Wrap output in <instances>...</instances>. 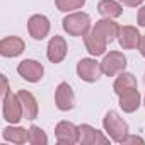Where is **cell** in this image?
Masks as SVG:
<instances>
[{"label":"cell","instance_id":"cell-1","mask_svg":"<svg viewBox=\"0 0 145 145\" xmlns=\"http://www.w3.org/2000/svg\"><path fill=\"white\" fill-rule=\"evenodd\" d=\"M103 126H104V131L108 133V137L114 143H121L126 138V135L130 133L128 123L116 111H108L106 113V116L103 120Z\"/></svg>","mask_w":145,"mask_h":145},{"label":"cell","instance_id":"cell-2","mask_svg":"<svg viewBox=\"0 0 145 145\" xmlns=\"http://www.w3.org/2000/svg\"><path fill=\"white\" fill-rule=\"evenodd\" d=\"M61 26L70 36H86V33L91 29V17L86 12H70L63 17Z\"/></svg>","mask_w":145,"mask_h":145},{"label":"cell","instance_id":"cell-3","mask_svg":"<svg viewBox=\"0 0 145 145\" xmlns=\"http://www.w3.org/2000/svg\"><path fill=\"white\" fill-rule=\"evenodd\" d=\"M2 114H4V120L9 121L10 125H17L24 118L22 103H21V99H19L17 94H14V92L9 91L4 96V101H2Z\"/></svg>","mask_w":145,"mask_h":145},{"label":"cell","instance_id":"cell-4","mask_svg":"<svg viewBox=\"0 0 145 145\" xmlns=\"http://www.w3.org/2000/svg\"><path fill=\"white\" fill-rule=\"evenodd\" d=\"M55 137L61 145H75L80 143V128L70 121H60L55 128Z\"/></svg>","mask_w":145,"mask_h":145},{"label":"cell","instance_id":"cell-5","mask_svg":"<svg viewBox=\"0 0 145 145\" xmlns=\"http://www.w3.org/2000/svg\"><path fill=\"white\" fill-rule=\"evenodd\" d=\"M101 67H103V74L104 75L114 77V75L121 74V72H125L126 56L121 51H109L108 55H104V58L101 61Z\"/></svg>","mask_w":145,"mask_h":145},{"label":"cell","instance_id":"cell-6","mask_svg":"<svg viewBox=\"0 0 145 145\" xmlns=\"http://www.w3.org/2000/svg\"><path fill=\"white\" fill-rule=\"evenodd\" d=\"M77 75L84 82H97L103 75V67L94 58H82L77 63Z\"/></svg>","mask_w":145,"mask_h":145},{"label":"cell","instance_id":"cell-7","mask_svg":"<svg viewBox=\"0 0 145 145\" xmlns=\"http://www.w3.org/2000/svg\"><path fill=\"white\" fill-rule=\"evenodd\" d=\"M17 74H19L24 80L36 84V82H39V80L43 79L44 67H43L38 60H29V58H27V60H22V61L19 63Z\"/></svg>","mask_w":145,"mask_h":145},{"label":"cell","instance_id":"cell-8","mask_svg":"<svg viewBox=\"0 0 145 145\" xmlns=\"http://www.w3.org/2000/svg\"><path fill=\"white\" fill-rule=\"evenodd\" d=\"M50 27H51L50 26V21L43 14H34L27 21V33H29V36L33 39H38V41L39 39H44L48 36Z\"/></svg>","mask_w":145,"mask_h":145},{"label":"cell","instance_id":"cell-9","mask_svg":"<svg viewBox=\"0 0 145 145\" xmlns=\"http://www.w3.org/2000/svg\"><path fill=\"white\" fill-rule=\"evenodd\" d=\"M55 104L60 111H70L75 106V94L67 82H61L55 92Z\"/></svg>","mask_w":145,"mask_h":145},{"label":"cell","instance_id":"cell-10","mask_svg":"<svg viewBox=\"0 0 145 145\" xmlns=\"http://www.w3.org/2000/svg\"><path fill=\"white\" fill-rule=\"evenodd\" d=\"M67 51H68V46H67V41L61 38V36H53L48 43V48H46V56L51 63H60L65 60L67 56Z\"/></svg>","mask_w":145,"mask_h":145},{"label":"cell","instance_id":"cell-11","mask_svg":"<svg viewBox=\"0 0 145 145\" xmlns=\"http://www.w3.org/2000/svg\"><path fill=\"white\" fill-rule=\"evenodd\" d=\"M92 29H94L97 34H101V36L106 39V43H113V41L118 38L121 26H120L118 22H114L111 17H104V19L97 21Z\"/></svg>","mask_w":145,"mask_h":145},{"label":"cell","instance_id":"cell-12","mask_svg":"<svg viewBox=\"0 0 145 145\" xmlns=\"http://www.w3.org/2000/svg\"><path fill=\"white\" fill-rule=\"evenodd\" d=\"M84 44H86V50H87L92 56H101V55H104V53H106V46H108L106 39H104L101 34H97L94 29H89V31L86 33V36H84Z\"/></svg>","mask_w":145,"mask_h":145},{"label":"cell","instance_id":"cell-13","mask_svg":"<svg viewBox=\"0 0 145 145\" xmlns=\"http://www.w3.org/2000/svg\"><path fill=\"white\" fill-rule=\"evenodd\" d=\"M24 48H26V44L19 36H9V38H4L0 41V55L5 58L19 56L24 51Z\"/></svg>","mask_w":145,"mask_h":145},{"label":"cell","instance_id":"cell-14","mask_svg":"<svg viewBox=\"0 0 145 145\" xmlns=\"http://www.w3.org/2000/svg\"><path fill=\"white\" fill-rule=\"evenodd\" d=\"M79 128H80V143L82 145H106V143H109V138L104 137L94 126L80 125Z\"/></svg>","mask_w":145,"mask_h":145},{"label":"cell","instance_id":"cell-15","mask_svg":"<svg viewBox=\"0 0 145 145\" xmlns=\"http://www.w3.org/2000/svg\"><path fill=\"white\" fill-rule=\"evenodd\" d=\"M140 33L137 27L133 26H123L120 29V34H118V43L123 50H133L138 46V41H140Z\"/></svg>","mask_w":145,"mask_h":145},{"label":"cell","instance_id":"cell-16","mask_svg":"<svg viewBox=\"0 0 145 145\" xmlns=\"http://www.w3.org/2000/svg\"><path fill=\"white\" fill-rule=\"evenodd\" d=\"M17 96H19V99H21V103H22L24 118L29 120V121L36 120V118H38V101H36V97H34L29 91H24V89H21V91L17 92Z\"/></svg>","mask_w":145,"mask_h":145},{"label":"cell","instance_id":"cell-17","mask_svg":"<svg viewBox=\"0 0 145 145\" xmlns=\"http://www.w3.org/2000/svg\"><path fill=\"white\" fill-rule=\"evenodd\" d=\"M118 97H120V108L125 113H135L140 108V99L142 97H140L138 89H128L123 94H120Z\"/></svg>","mask_w":145,"mask_h":145},{"label":"cell","instance_id":"cell-18","mask_svg":"<svg viewBox=\"0 0 145 145\" xmlns=\"http://www.w3.org/2000/svg\"><path fill=\"white\" fill-rule=\"evenodd\" d=\"M2 137H4V140H7V142H10V143H19V145H21V143L29 142V130L10 125V126H5V128H4Z\"/></svg>","mask_w":145,"mask_h":145},{"label":"cell","instance_id":"cell-19","mask_svg":"<svg viewBox=\"0 0 145 145\" xmlns=\"http://www.w3.org/2000/svg\"><path fill=\"white\" fill-rule=\"evenodd\" d=\"M113 89H114L116 96H120L128 89H138V82H137L133 74H130V72H121L116 77L114 84H113Z\"/></svg>","mask_w":145,"mask_h":145},{"label":"cell","instance_id":"cell-20","mask_svg":"<svg viewBox=\"0 0 145 145\" xmlns=\"http://www.w3.org/2000/svg\"><path fill=\"white\" fill-rule=\"evenodd\" d=\"M97 12L103 16V17H120L123 14V7L120 2H116V0H101V2L97 4Z\"/></svg>","mask_w":145,"mask_h":145},{"label":"cell","instance_id":"cell-21","mask_svg":"<svg viewBox=\"0 0 145 145\" xmlns=\"http://www.w3.org/2000/svg\"><path fill=\"white\" fill-rule=\"evenodd\" d=\"M55 4H56V9L61 10V12H75L79 9L84 7L86 4V0H55Z\"/></svg>","mask_w":145,"mask_h":145},{"label":"cell","instance_id":"cell-22","mask_svg":"<svg viewBox=\"0 0 145 145\" xmlns=\"http://www.w3.org/2000/svg\"><path fill=\"white\" fill-rule=\"evenodd\" d=\"M29 143L31 145H46L48 143V137H46V133L43 131L41 126L33 125L29 128Z\"/></svg>","mask_w":145,"mask_h":145},{"label":"cell","instance_id":"cell-23","mask_svg":"<svg viewBox=\"0 0 145 145\" xmlns=\"http://www.w3.org/2000/svg\"><path fill=\"white\" fill-rule=\"evenodd\" d=\"M128 143H143V138L142 137H137V135H126V138L121 142V145H128Z\"/></svg>","mask_w":145,"mask_h":145},{"label":"cell","instance_id":"cell-24","mask_svg":"<svg viewBox=\"0 0 145 145\" xmlns=\"http://www.w3.org/2000/svg\"><path fill=\"white\" fill-rule=\"evenodd\" d=\"M137 22H138V26L145 27V5L138 9V14H137Z\"/></svg>","mask_w":145,"mask_h":145},{"label":"cell","instance_id":"cell-25","mask_svg":"<svg viewBox=\"0 0 145 145\" xmlns=\"http://www.w3.org/2000/svg\"><path fill=\"white\" fill-rule=\"evenodd\" d=\"M120 4L125 7H138L143 4V0H120Z\"/></svg>","mask_w":145,"mask_h":145},{"label":"cell","instance_id":"cell-26","mask_svg":"<svg viewBox=\"0 0 145 145\" xmlns=\"http://www.w3.org/2000/svg\"><path fill=\"white\" fill-rule=\"evenodd\" d=\"M137 48H138L140 55L145 58V34H142V36H140V41H138V46H137Z\"/></svg>","mask_w":145,"mask_h":145},{"label":"cell","instance_id":"cell-27","mask_svg":"<svg viewBox=\"0 0 145 145\" xmlns=\"http://www.w3.org/2000/svg\"><path fill=\"white\" fill-rule=\"evenodd\" d=\"M143 104H145V97H143Z\"/></svg>","mask_w":145,"mask_h":145}]
</instances>
